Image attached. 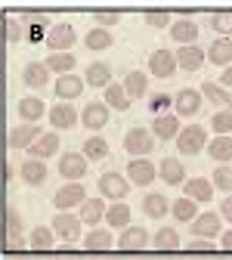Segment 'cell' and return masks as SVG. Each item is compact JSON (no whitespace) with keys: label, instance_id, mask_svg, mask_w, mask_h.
<instances>
[{"label":"cell","instance_id":"cell-17","mask_svg":"<svg viewBox=\"0 0 232 260\" xmlns=\"http://www.w3.org/2000/svg\"><path fill=\"white\" fill-rule=\"evenodd\" d=\"M174 59H177V69H183V72H198V69L205 65V50L198 47V44H192V47H177Z\"/></svg>","mask_w":232,"mask_h":260},{"label":"cell","instance_id":"cell-30","mask_svg":"<svg viewBox=\"0 0 232 260\" xmlns=\"http://www.w3.org/2000/svg\"><path fill=\"white\" fill-rule=\"evenodd\" d=\"M75 53H50L47 59H44V65H47V69H50V75H72L75 72Z\"/></svg>","mask_w":232,"mask_h":260},{"label":"cell","instance_id":"cell-19","mask_svg":"<svg viewBox=\"0 0 232 260\" xmlns=\"http://www.w3.org/2000/svg\"><path fill=\"white\" fill-rule=\"evenodd\" d=\"M84 87H87V84H84V78H78V75L72 72V75L56 78V87H53V90H56V96H59L62 103H69V100H78V96L84 93Z\"/></svg>","mask_w":232,"mask_h":260},{"label":"cell","instance_id":"cell-7","mask_svg":"<svg viewBox=\"0 0 232 260\" xmlns=\"http://www.w3.org/2000/svg\"><path fill=\"white\" fill-rule=\"evenodd\" d=\"M115 248L118 251H124V254H130V251H146L149 248V233L143 230V226H124L121 230V236L115 239Z\"/></svg>","mask_w":232,"mask_h":260},{"label":"cell","instance_id":"cell-36","mask_svg":"<svg viewBox=\"0 0 232 260\" xmlns=\"http://www.w3.org/2000/svg\"><path fill=\"white\" fill-rule=\"evenodd\" d=\"M53 245H56V236H53L50 226H35L31 230V239H28L31 251H53Z\"/></svg>","mask_w":232,"mask_h":260},{"label":"cell","instance_id":"cell-20","mask_svg":"<svg viewBox=\"0 0 232 260\" xmlns=\"http://www.w3.org/2000/svg\"><path fill=\"white\" fill-rule=\"evenodd\" d=\"M16 112H19L22 124H38V121L47 115V106H44L41 96H25V100H19Z\"/></svg>","mask_w":232,"mask_h":260},{"label":"cell","instance_id":"cell-31","mask_svg":"<svg viewBox=\"0 0 232 260\" xmlns=\"http://www.w3.org/2000/svg\"><path fill=\"white\" fill-rule=\"evenodd\" d=\"M84 248L87 251H112L115 248V236H112V230H90L87 236H84Z\"/></svg>","mask_w":232,"mask_h":260},{"label":"cell","instance_id":"cell-35","mask_svg":"<svg viewBox=\"0 0 232 260\" xmlns=\"http://www.w3.org/2000/svg\"><path fill=\"white\" fill-rule=\"evenodd\" d=\"M180 233L177 230H171V226H161V230L155 233V239H152V248L155 251H180Z\"/></svg>","mask_w":232,"mask_h":260},{"label":"cell","instance_id":"cell-34","mask_svg":"<svg viewBox=\"0 0 232 260\" xmlns=\"http://www.w3.org/2000/svg\"><path fill=\"white\" fill-rule=\"evenodd\" d=\"M202 93L208 96L214 106H217V112H220V109H232V93H229V90H223L217 81H205V84H202Z\"/></svg>","mask_w":232,"mask_h":260},{"label":"cell","instance_id":"cell-52","mask_svg":"<svg viewBox=\"0 0 232 260\" xmlns=\"http://www.w3.org/2000/svg\"><path fill=\"white\" fill-rule=\"evenodd\" d=\"M152 106H155V112H164L171 106V100H168V96H152Z\"/></svg>","mask_w":232,"mask_h":260},{"label":"cell","instance_id":"cell-49","mask_svg":"<svg viewBox=\"0 0 232 260\" xmlns=\"http://www.w3.org/2000/svg\"><path fill=\"white\" fill-rule=\"evenodd\" d=\"M189 248H192L195 254H214V251H220L214 239H192V245H189Z\"/></svg>","mask_w":232,"mask_h":260},{"label":"cell","instance_id":"cell-45","mask_svg":"<svg viewBox=\"0 0 232 260\" xmlns=\"http://www.w3.org/2000/svg\"><path fill=\"white\" fill-rule=\"evenodd\" d=\"M214 189H220V192H226V195H232V165H220L217 171H214Z\"/></svg>","mask_w":232,"mask_h":260},{"label":"cell","instance_id":"cell-8","mask_svg":"<svg viewBox=\"0 0 232 260\" xmlns=\"http://www.w3.org/2000/svg\"><path fill=\"white\" fill-rule=\"evenodd\" d=\"M87 168H90V161L81 152H62V158H59V174L69 183H81L84 174H87Z\"/></svg>","mask_w":232,"mask_h":260},{"label":"cell","instance_id":"cell-21","mask_svg":"<svg viewBox=\"0 0 232 260\" xmlns=\"http://www.w3.org/2000/svg\"><path fill=\"white\" fill-rule=\"evenodd\" d=\"M183 189H186V199H192L195 205H205V202L214 199V183L205 180V177H192V180H186Z\"/></svg>","mask_w":232,"mask_h":260},{"label":"cell","instance_id":"cell-44","mask_svg":"<svg viewBox=\"0 0 232 260\" xmlns=\"http://www.w3.org/2000/svg\"><path fill=\"white\" fill-rule=\"evenodd\" d=\"M7 236H10V248H19L22 245V217L19 211H7Z\"/></svg>","mask_w":232,"mask_h":260},{"label":"cell","instance_id":"cell-51","mask_svg":"<svg viewBox=\"0 0 232 260\" xmlns=\"http://www.w3.org/2000/svg\"><path fill=\"white\" fill-rule=\"evenodd\" d=\"M217 248H220V251H229V254H232V230H226L223 236H217Z\"/></svg>","mask_w":232,"mask_h":260},{"label":"cell","instance_id":"cell-42","mask_svg":"<svg viewBox=\"0 0 232 260\" xmlns=\"http://www.w3.org/2000/svg\"><path fill=\"white\" fill-rule=\"evenodd\" d=\"M211 130L217 137H229L232 134V109H220V112H214V118H211Z\"/></svg>","mask_w":232,"mask_h":260},{"label":"cell","instance_id":"cell-3","mask_svg":"<svg viewBox=\"0 0 232 260\" xmlns=\"http://www.w3.org/2000/svg\"><path fill=\"white\" fill-rule=\"evenodd\" d=\"M155 149V137L149 127H130L124 134V152L134 158H149V152Z\"/></svg>","mask_w":232,"mask_h":260},{"label":"cell","instance_id":"cell-25","mask_svg":"<svg viewBox=\"0 0 232 260\" xmlns=\"http://www.w3.org/2000/svg\"><path fill=\"white\" fill-rule=\"evenodd\" d=\"M158 177L168 183V186H183L189 177H186V168H183V161L177 158H164L161 165H158Z\"/></svg>","mask_w":232,"mask_h":260},{"label":"cell","instance_id":"cell-43","mask_svg":"<svg viewBox=\"0 0 232 260\" xmlns=\"http://www.w3.org/2000/svg\"><path fill=\"white\" fill-rule=\"evenodd\" d=\"M211 28L220 38H232V10H217L211 16Z\"/></svg>","mask_w":232,"mask_h":260},{"label":"cell","instance_id":"cell-46","mask_svg":"<svg viewBox=\"0 0 232 260\" xmlns=\"http://www.w3.org/2000/svg\"><path fill=\"white\" fill-rule=\"evenodd\" d=\"M93 19H96V28H106V31H109L112 25H118V22L124 19V13L109 7V10H96V13H93Z\"/></svg>","mask_w":232,"mask_h":260},{"label":"cell","instance_id":"cell-14","mask_svg":"<svg viewBox=\"0 0 232 260\" xmlns=\"http://www.w3.org/2000/svg\"><path fill=\"white\" fill-rule=\"evenodd\" d=\"M109 118H112L109 106H106V103H99V100H93V103H87V106H84L81 124H84L87 130H103V127L109 124Z\"/></svg>","mask_w":232,"mask_h":260},{"label":"cell","instance_id":"cell-50","mask_svg":"<svg viewBox=\"0 0 232 260\" xmlns=\"http://www.w3.org/2000/svg\"><path fill=\"white\" fill-rule=\"evenodd\" d=\"M217 214H220V220H229L232 223V195H226V199L220 202V211Z\"/></svg>","mask_w":232,"mask_h":260},{"label":"cell","instance_id":"cell-54","mask_svg":"<svg viewBox=\"0 0 232 260\" xmlns=\"http://www.w3.org/2000/svg\"><path fill=\"white\" fill-rule=\"evenodd\" d=\"M220 87H223V90L232 87V65H226V69H223V81H220Z\"/></svg>","mask_w":232,"mask_h":260},{"label":"cell","instance_id":"cell-4","mask_svg":"<svg viewBox=\"0 0 232 260\" xmlns=\"http://www.w3.org/2000/svg\"><path fill=\"white\" fill-rule=\"evenodd\" d=\"M81 220H78V214H72V211H56V217H53V236H59L65 245H75L78 242V236H81Z\"/></svg>","mask_w":232,"mask_h":260},{"label":"cell","instance_id":"cell-32","mask_svg":"<svg viewBox=\"0 0 232 260\" xmlns=\"http://www.w3.org/2000/svg\"><path fill=\"white\" fill-rule=\"evenodd\" d=\"M84 84L87 87H109L112 84V69L106 62H90V69H87V75H84Z\"/></svg>","mask_w":232,"mask_h":260},{"label":"cell","instance_id":"cell-40","mask_svg":"<svg viewBox=\"0 0 232 260\" xmlns=\"http://www.w3.org/2000/svg\"><path fill=\"white\" fill-rule=\"evenodd\" d=\"M208 155H211V161H232V137H214L211 143H208Z\"/></svg>","mask_w":232,"mask_h":260},{"label":"cell","instance_id":"cell-2","mask_svg":"<svg viewBox=\"0 0 232 260\" xmlns=\"http://www.w3.org/2000/svg\"><path fill=\"white\" fill-rule=\"evenodd\" d=\"M96 186H99V199H112V202H127V192L134 189L130 180L118 171H106Z\"/></svg>","mask_w":232,"mask_h":260},{"label":"cell","instance_id":"cell-11","mask_svg":"<svg viewBox=\"0 0 232 260\" xmlns=\"http://www.w3.org/2000/svg\"><path fill=\"white\" fill-rule=\"evenodd\" d=\"M59 146H62V137L56 134V130H44V134L28 146V155H31V158H38V161H44V158L59 155Z\"/></svg>","mask_w":232,"mask_h":260},{"label":"cell","instance_id":"cell-27","mask_svg":"<svg viewBox=\"0 0 232 260\" xmlns=\"http://www.w3.org/2000/svg\"><path fill=\"white\" fill-rule=\"evenodd\" d=\"M103 217H106V199H99V195H96V199H84L81 214H78L81 223H87V226H93V230H96Z\"/></svg>","mask_w":232,"mask_h":260},{"label":"cell","instance_id":"cell-1","mask_svg":"<svg viewBox=\"0 0 232 260\" xmlns=\"http://www.w3.org/2000/svg\"><path fill=\"white\" fill-rule=\"evenodd\" d=\"M177 149H180V155H202L208 149V130L202 124H186V127H180Z\"/></svg>","mask_w":232,"mask_h":260},{"label":"cell","instance_id":"cell-24","mask_svg":"<svg viewBox=\"0 0 232 260\" xmlns=\"http://www.w3.org/2000/svg\"><path fill=\"white\" fill-rule=\"evenodd\" d=\"M22 81H25V87L44 90V87H50V69L44 62H28L22 69Z\"/></svg>","mask_w":232,"mask_h":260},{"label":"cell","instance_id":"cell-41","mask_svg":"<svg viewBox=\"0 0 232 260\" xmlns=\"http://www.w3.org/2000/svg\"><path fill=\"white\" fill-rule=\"evenodd\" d=\"M84 44H87V50L99 53V50H109L115 44V38H112V31H106V28H93V31H87Z\"/></svg>","mask_w":232,"mask_h":260},{"label":"cell","instance_id":"cell-47","mask_svg":"<svg viewBox=\"0 0 232 260\" xmlns=\"http://www.w3.org/2000/svg\"><path fill=\"white\" fill-rule=\"evenodd\" d=\"M171 22H174L171 10H149L146 13V25L149 28H171Z\"/></svg>","mask_w":232,"mask_h":260},{"label":"cell","instance_id":"cell-37","mask_svg":"<svg viewBox=\"0 0 232 260\" xmlns=\"http://www.w3.org/2000/svg\"><path fill=\"white\" fill-rule=\"evenodd\" d=\"M103 103H106L109 109H115V112H127V109H130V96L124 93V87H121V84H115V81H112V84L106 87V100H103Z\"/></svg>","mask_w":232,"mask_h":260},{"label":"cell","instance_id":"cell-39","mask_svg":"<svg viewBox=\"0 0 232 260\" xmlns=\"http://www.w3.org/2000/svg\"><path fill=\"white\" fill-rule=\"evenodd\" d=\"M171 214H174V220H180V223H192L195 217H198V205L192 202V199H174V205H171Z\"/></svg>","mask_w":232,"mask_h":260},{"label":"cell","instance_id":"cell-12","mask_svg":"<svg viewBox=\"0 0 232 260\" xmlns=\"http://www.w3.org/2000/svg\"><path fill=\"white\" fill-rule=\"evenodd\" d=\"M220 230H223V220H220L217 211H205L192 220V236L195 239H217Z\"/></svg>","mask_w":232,"mask_h":260},{"label":"cell","instance_id":"cell-15","mask_svg":"<svg viewBox=\"0 0 232 260\" xmlns=\"http://www.w3.org/2000/svg\"><path fill=\"white\" fill-rule=\"evenodd\" d=\"M171 38L180 47H192V44H198V38H202V28H198L192 19H177V22H171Z\"/></svg>","mask_w":232,"mask_h":260},{"label":"cell","instance_id":"cell-9","mask_svg":"<svg viewBox=\"0 0 232 260\" xmlns=\"http://www.w3.org/2000/svg\"><path fill=\"white\" fill-rule=\"evenodd\" d=\"M124 177L130 180V186H152L155 177H158V168L146 158H134V161H127V174Z\"/></svg>","mask_w":232,"mask_h":260},{"label":"cell","instance_id":"cell-29","mask_svg":"<svg viewBox=\"0 0 232 260\" xmlns=\"http://www.w3.org/2000/svg\"><path fill=\"white\" fill-rule=\"evenodd\" d=\"M106 226L109 230H124V226H130V205L127 202H112L106 205Z\"/></svg>","mask_w":232,"mask_h":260},{"label":"cell","instance_id":"cell-10","mask_svg":"<svg viewBox=\"0 0 232 260\" xmlns=\"http://www.w3.org/2000/svg\"><path fill=\"white\" fill-rule=\"evenodd\" d=\"M177 72V59H174V50H152L149 53V75L152 78H171Z\"/></svg>","mask_w":232,"mask_h":260},{"label":"cell","instance_id":"cell-6","mask_svg":"<svg viewBox=\"0 0 232 260\" xmlns=\"http://www.w3.org/2000/svg\"><path fill=\"white\" fill-rule=\"evenodd\" d=\"M84 199H87V189L81 183H65V186L56 189L53 205H56V211H75V208L84 205Z\"/></svg>","mask_w":232,"mask_h":260},{"label":"cell","instance_id":"cell-16","mask_svg":"<svg viewBox=\"0 0 232 260\" xmlns=\"http://www.w3.org/2000/svg\"><path fill=\"white\" fill-rule=\"evenodd\" d=\"M47 118H50V127H53V130H69V127L78 124V112H75V106H69V103L50 106V109H47Z\"/></svg>","mask_w":232,"mask_h":260},{"label":"cell","instance_id":"cell-38","mask_svg":"<svg viewBox=\"0 0 232 260\" xmlns=\"http://www.w3.org/2000/svg\"><path fill=\"white\" fill-rule=\"evenodd\" d=\"M81 155H84L87 161H103V158H109V143H106V137H87Z\"/></svg>","mask_w":232,"mask_h":260},{"label":"cell","instance_id":"cell-23","mask_svg":"<svg viewBox=\"0 0 232 260\" xmlns=\"http://www.w3.org/2000/svg\"><path fill=\"white\" fill-rule=\"evenodd\" d=\"M47 165L44 161H38V158H28V161H22V168H19V177L25 180V186H44L47 183Z\"/></svg>","mask_w":232,"mask_h":260},{"label":"cell","instance_id":"cell-18","mask_svg":"<svg viewBox=\"0 0 232 260\" xmlns=\"http://www.w3.org/2000/svg\"><path fill=\"white\" fill-rule=\"evenodd\" d=\"M41 134H44L41 124H19V127H13V130H10L7 143H10V149H28L31 143L41 137Z\"/></svg>","mask_w":232,"mask_h":260},{"label":"cell","instance_id":"cell-13","mask_svg":"<svg viewBox=\"0 0 232 260\" xmlns=\"http://www.w3.org/2000/svg\"><path fill=\"white\" fill-rule=\"evenodd\" d=\"M174 109H177V115H183V118L198 115V109H202V93H198L195 87H180L177 96H174Z\"/></svg>","mask_w":232,"mask_h":260},{"label":"cell","instance_id":"cell-5","mask_svg":"<svg viewBox=\"0 0 232 260\" xmlns=\"http://www.w3.org/2000/svg\"><path fill=\"white\" fill-rule=\"evenodd\" d=\"M44 41H47L50 53H72V47H75V25H69V22L50 25Z\"/></svg>","mask_w":232,"mask_h":260},{"label":"cell","instance_id":"cell-26","mask_svg":"<svg viewBox=\"0 0 232 260\" xmlns=\"http://www.w3.org/2000/svg\"><path fill=\"white\" fill-rule=\"evenodd\" d=\"M121 87H124V93L130 96V103H134V100H143V96L149 93V75H146V72H127L124 81H121Z\"/></svg>","mask_w":232,"mask_h":260},{"label":"cell","instance_id":"cell-28","mask_svg":"<svg viewBox=\"0 0 232 260\" xmlns=\"http://www.w3.org/2000/svg\"><path fill=\"white\" fill-rule=\"evenodd\" d=\"M205 59L220 65V69H226V65H232V41L229 38H217L208 50H205Z\"/></svg>","mask_w":232,"mask_h":260},{"label":"cell","instance_id":"cell-48","mask_svg":"<svg viewBox=\"0 0 232 260\" xmlns=\"http://www.w3.org/2000/svg\"><path fill=\"white\" fill-rule=\"evenodd\" d=\"M25 38V25H22V19H10L7 22V41L10 44H19Z\"/></svg>","mask_w":232,"mask_h":260},{"label":"cell","instance_id":"cell-33","mask_svg":"<svg viewBox=\"0 0 232 260\" xmlns=\"http://www.w3.org/2000/svg\"><path fill=\"white\" fill-rule=\"evenodd\" d=\"M143 208L152 220H161L164 214H171V202H168V195L164 192H149L146 199H143Z\"/></svg>","mask_w":232,"mask_h":260},{"label":"cell","instance_id":"cell-22","mask_svg":"<svg viewBox=\"0 0 232 260\" xmlns=\"http://www.w3.org/2000/svg\"><path fill=\"white\" fill-rule=\"evenodd\" d=\"M177 134H180V118L174 112L155 115V121H152V137H158V140H177Z\"/></svg>","mask_w":232,"mask_h":260},{"label":"cell","instance_id":"cell-53","mask_svg":"<svg viewBox=\"0 0 232 260\" xmlns=\"http://www.w3.org/2000/svg\"><path fill=\"white\" fill-rule=\"evenodd\" d=\"M25 22H35V25H44V22H47V16H41V13H25V16H22V25H25Z\"/></svg>","mask_w":232,"mask_h":260}]
</instances>
